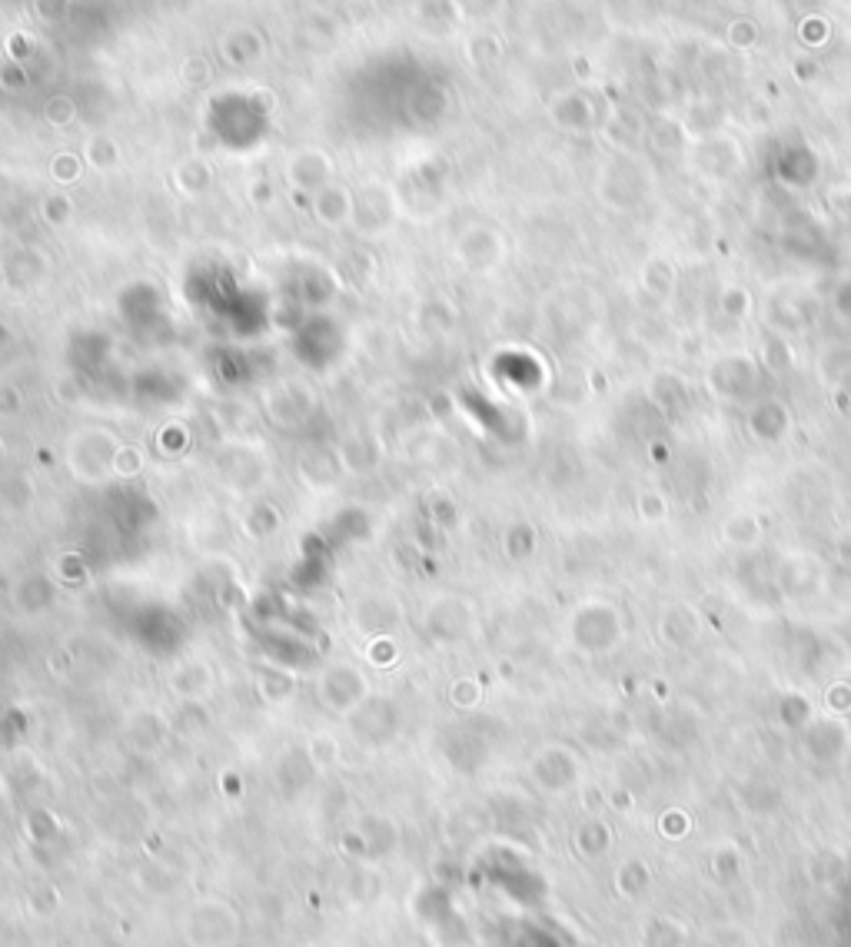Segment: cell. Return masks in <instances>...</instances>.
Returning a JSON list of instances; mask_svg holds the SVG:
<instances>
[{
	"label": "cell",
	"instance_id": "1",
	"mask_svg": "<svg viewBox=\"0 0 851 947\" xmlns=\"http://www.w3.org/2000/svg\"><path fill=\"white\" fill-rule=\"evenodd\" d=\"M186 938L194 947H226L236 938V911L223 901H204L186 914Z\"/></svg>",
	"mask_w": 851,
	"mask_h": 947
}]
</instances>
